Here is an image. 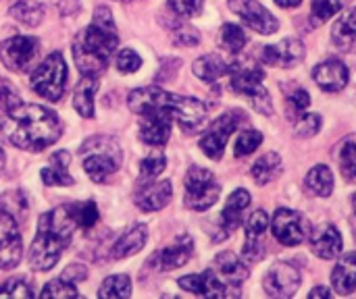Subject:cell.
I'll return each instance as SVG.
<instances>
[{"label": "cell", "mask_w": 356, "mask_h": 299, "mask_svg": "<svg viewBox=\"0 0 356 299\" xmlns=\"http://www.w3.org/2000/svg\"><path fill=\"white\" fill-rule=\"evenodd\" d=\"M0 129L15 148L27 152H42L63 135V123L56 112L40 104H21L6 112Z\"/></svg>", "instance_id": "cell-1"}, {"label": "cell", "mask_w": 356, "mask_h": 299, "mask_svg": "<svg viewBox=\"0 0 356 299\" xmlns=\"http://www.w3.org/2000/svg\"><path fill=\"white\" fill-rule=\"evenodd\" d=\"M119 44L117 27L108 6L94 10L92 23L81 29L73 40V58L81 75L98 77L106 71L115 48Z\"/></svg>", "instance_id": "cell-2"}, {"label": "cell", "mask_w": 356, "mask_h": 299, "mask_svg": "<svg viewBox=\"0 0 356 299\" xmlns=\"http://www.w3.org/2000/svg\"><path fill=\"white\" fill-rule=\"evenodd\" d=\"M75 225L77 223L69 206H58L42 214L38 221V233L27 254L29 266L38 273L50 271L69 248Z\"/></svg>", "instance_id": "cell-3"}, {"label": "cell", "mask_w": 356, "mask_h": 299, "mask_svg": "<svg viewBox=\"0 0 356 299\" xmlns=\"http://www.w3.org/2000/svg\"><path fill=\"white\" fill-rule=\"evenodd\" d=\"M127 104H129L131 112H140L142 108H148V106L165 108L186 133H198L207 125V106L200 100L188 98V96H177V94L165 92L163 87H156V85L134 89L129 94Z\"/></svg>", "instance_id": "cell-4"}, {"label": "cell", "mask_w": 356, "mask_h": 299, "mask_svg": "<svg viewBox=\"0 0 356 299\" xmlns=\"http://www.w3.org/2000/svg\"><path fill=\"white\" fill-rule=\"evenodd\" d=\"M83 171L94 183H104L111 175L121 169L123 152L117 139L108 135H96L83 142L79 148Z\"/></svg>", "instance_id": "cell-5"}, {"label": "cell", "mask_w": 356, "mask_h": 299, "mask_svg": "<svg viewBox=\"0 0 356 299\" xmlns=\"http://www.w3.org/2000/svg\"><path fill=\"white\" fill-rule=\"evenodd\" d=\"M229 77H232L234 92L246 96L261 114L269 117L273 112V102L269 98V92L263 87L265 73H263V69L259 65H252V62H232Z\"/></svg>", "instance_id": "cell-6"}, {"label": "cell", "mask_w": 356, "mask_h": 299, "mask_svg": "<svg viewBox=\"0 0 356 299\" xmlns=\"http://www.w3.org/2000/svg\"><path fill=\"white\" fill-rule=\"evenodd\" d=\"M29 83L38 96L50 102H58L67 87V65L63 54L52 52L42 65H38V69L31 73Z\"/></svg>", "instance_id": "cell-7"}, {"label": "cell", "mask_w": 356, "mask_h": 299, "mask_svg": "<svg viewBox=\"0 0 356 299\" xmlns=\"http://www.w3.org/2000/svg\"><path fill=\"white\" fill-rule=\"evenodd\" d=\"M186 206L190 210H196V212H202V210H209L217 200H219V194H221V183L217 181V177L202 169V166H190V171L186 173Z\"/></svg>", "instance_id": "cell-8"}, {"label": "cell", "mask_w": 356, "mask_h": 299, "mask_svg": "<svg viewBox=\"0 0 356 299\" xmlns=\"http://www.w3.org/2000/svg\"><path fill=\"white\" fill-rule=\"evenodd\" d=\"M244 121H246V117H244L242 112H238V110H229V112H225L223 117H219V119L207 129V133H204L202 139H200L202 152H204L209 158H213V160H221L227 139H229L232 133L238 129V125L244 123Z\"/></svg>", "instance_id": "cell-9"}, {"label": "cell", "mask_w": 356, "mask_h": 299, "mask_svg": "<svg viewBox=\"0 0 356 299\" xmlns=\"http://www.w3.org/2000/svg\"><path fill=\"white\" fill-rule=\"evenodd\" d=\"M38 40L31 35H15L0 44V60L8 71L23 73L38 56Z\"/></svg>", "instance_id": "cell-10"}, {"label": "cell", "mask_w": 356, "mask_h": 299, "mask_svg": "<svg viewBox=\"0 0 356 299\" xmlns=\"http://www.w3.org/2000/svg\"><path fill=\"white\" fill-rule=\"evenodd\" d=\"M140 117V139L148 146L161 148L169 142L173 117L165 108L148 106L136 112Z\"/></svg>", "instance_id": "cell-11"}, {"label": "cell", "mask_w": 356, "mask_h": 299, "mask_svg": "<svg viewBox=\"0 0 356 299\" xmlns=\"http://www.w3.org/2000/svg\"><path fill=\"white\" fill-rule=\"evenodd\" d=\"M271 229H273V237L282 244V246H298L309 237V221L296 212V210H288V208H280L273 219H271Z\"/></svg>", "instance_id": "cell-12"}, {"label": "cell", "mask_w": 356, "mask_h": 299, "mask_svg": "<svg viewBox=\"0 0 356 299\" xmlns=\"http://www.w3.org/2000/svg\"><path fill=\"white\" fill-rule=\"evenodd\" d=\"M23 241L17 227V219L6 210H0V271H10L21 262Z\"/></svg>", "instance_id": "cell-13"}, {"label": "cell", "mask_w": 356, "mask_h": 299, "mask_svg": "<svg viewBox=\"0 0 356 299\" xmlns=\"http://www.w3.org/2000/svg\"><path fill=\"white\" fill-rule=\"evenodd\" d=\"M229 8L254 31L269 35L280 29V21L257 0H227Z\"/></svg>", "instance_id": "cell-14"}, {"label": "cell", "mask_w": 356, "mask_h": 299, "mask_svg": "<svg viewBox=\"0 0 356 299\" xmlns=\"http://www.w3.org/2000/svg\"><path fill=\"white\" fill-rule=\"evenodd\" d=\"M265 291L271 298H292L300 287V273L288 262H277L265 277Z\"/></svg>", "instance_id": "cell-15"}, {"label": "cell", "mask_w": 356, "mask_h": 299, "mask_svg": "<svg viewBox=\"0 0 356 299\" xmlns=\"http://www.w3.org/2000/svg\"><path fill=\"white\" fill-rule=\"evenodd\" d=\"M307 56V50H305V44L296 37H288V40H282L280 44H273V46H265L263 54H261V60L265 65H271V67H280V69H290V67H296L305 60Z\"/></svg>", "instance_id": "cell-16"}, {"label": "cell", "mask_w": 356, "mask_h": 299, "mask_svg": "<svg viewBox=\"0 0 356 299\" xmlns=\"http://www.w3.org/2000/svg\"><path fill=\"white\" fill-rule=\"evenodd\" d=\"M213 271L217 273V277L225 283L229 298H238L240 296V287L242 283L248 279V266L234 254V252H223L215 258V266Z\"/></svg>", "instance_id": "cell-17"}, {"label": "cell", "mask_w": 356, "mask_h": 299, "mask_svg": "<svg viewBox=\"0 0 356 299\" xmlns=\"http://www.w3.org/2000/svg\"><path fill=\"white\" fill-rule=\"evenodd\" d=\"M269 227V216L265 210H257L250 214L248 223H246V244L242 250V258L248 264H254L259 260H263L265 256V241L263 235Z\"/></svg>", "instance_id": "cell-18"}, {"label": "cell", "mask_w": 356, "mask_h": 299, "mask_svg": "<svg viewBox=\"0 0 356 299\" xmlns=\"http://www.w3.org/2000/svg\"><path fill=\"white\" fill-rule=\"evenodd\" d=\"M192 254H194V241H192V237L181 235V237H177V241L173 246H167L161 252H156L150 258V266L156 268V271L169 273V271H175V268L184 266L192 258Z\"/></svg>", "instance_id": "cell-19"}, {"label": "cell", "mask_w": 356, "mask_h": 299, "mask_svg": "<svg viewBox=\"0 0 356 299\" xmlns=\"http://www.w3.org/2000/svg\"><path fill=\"white\" fill-rule=\"evenodd\" d=\"M173 196L171 181H146L140 183V189L136 194V206L144 212H156L163 210Z\"/></svg>", "instance_id": "cell-20"}, {"label": "cell", "mask_w": 356, "mask_h": 299, "mask_svg": "<svg viewBox=\"0 0 356 299\" xmlns=\"http://www.w3.org/2000/svg\"><path fill=\"white\" fill-rule=\"evenodd\" d=\"M309 241H311L313 254L323 260L338 258L342 252V235H340L338 227L332 223L319 225L313 233H309Z\"/></svg>", "instance_id": "cell-21"}, {"label": "cell", "mask_w": 356, "mask_h": 299, "mask_svg": "<svg viewBox=\"0 0 356 299\" xmlns=\"http://www.w3.org/2000/svg\"><path fill=\"white\" fill-rule=\"evenodd\" d=\"M179 287L200 298H225L229 296L225 283L217 277L215 271H204L200 275H190L179 279Z\"/></svg>", "instance_id": "cell-22"}, {"label": "cell", "mask_w": 356, "mask_h": 299, "mask_svg": "<svg viewBox=\"0 0 356 299\" xmlns=\"http://www.w3.org/2000/svg\"><path fill=\"white\" fill-rule=\"evenodd\" d=\"M313 79L317 81V85L323 92H332V94L340 92L348 83V67L338 58H330V60L315 67Z\"/></svg>", "instance_id": "cell-23"}, {"label": "cell", "mask_w": 356, "mask_h": 299, "mask_svg": "<svg viewBox=\"0 0 356 299\" xmlns=\"http://www.w3.org/2000/svg\"><path fill=\"white\" fill-rule=\"evenodd\" d=\"M69 162H71V154L65 150H58L50 156V162L46 169H42V181L46 185H60V187H69L73 185V177L69 175Z\"/></svg>", "instance_id": "cell-24"}, {"label": "cell", "mask_w": 356, "mask_h": 299, "mask_svg": "<svg viewBox=\"0 0 356 299\" xmlns=\"http://www.w3.org/2000/svg\"><path fill=\"white\" fill-rule=\"evenodd\" d=\"M248 204H250V194L246 189H236L227 198V204L221 212V231H225V237L238 229L242 221V212L248 208Z\"/></svg>", "instance_id": "cell-25"}, {"label": "cell", "mask_w": 356, "mask_h": 299, "mask_svg": "<svg viewBox=\"0 0 356 299\" xmlns=\"http://www.w3.org/2000/svg\"><path fill=\"white\" fill-rule=\"evenodd\" d=\"M146 239H148V229H146V225H136V227L127 229V231L117 239V244L113 246L111 256H113L115 260L129 258V256L138 254V252L146 246Z\"/></svg>", "instance_id": "cell-26"}, {"label": "cell", "mask_w": 356, "mask_h": 299, "mask_svg": "<svg viewBox=\"0 0 356 299\" xmlns=\"http://www.w3.org/2000/svg\"><path fill=\"white\" fill-rule=\"evenodd\" d=\"M332 40L336 44V48H340L342 52L355 54L356 52V8L348 10L346 15H342L332 29Z\"/></svg>", "instance_id": "cell-27"}, {"label": "cell", "mask_w": 356, "mask_h": 299, "mask_svg": "<svg viewBox=\"0 0 356 299\" xmlns=\"http://www.w3.org/2000/svg\"><path fill=\"white\" fill-rule=\"evenodd\" d=\"M332 285L340 296H350L356 291V252L340 258L332 273Z\"/></svg>", "instance_id": "cell-28"}, {"label": "cell", "mask_w": 356, "mask_h": 299, "mask_svg": "<svg viewBox=\"0 0 356 299\" xmlns=\"http://www.w3.org/2000/svg\"><path fill=\"white\" fill-rule=\"evenodd\" d=\"M229 62L219 56V54H207V56H200L192 71L198 79H202L204 83H217L223 75H229Z\"/></svg>", "instance_id": "cell-29"}, {"label": "cell", "mask_w": 356, "mask_h": 299, "mask_svg": "<svg viewBox=\"0 0 356 299\" xmlns=\"http://www.w3.org/2000/svg\"><path fill=\"white\" fill-rule=\"evenodd\" d=\"M98 92V77L83 75V79L77 83L73 92V106L83 119L94 117V96Z\"/></svg>", "instance_id": "cell-30"}, {"label": "cell", "mask_w": 356, "mask_h": 299, "mask_svg": "<svg viewBox=\"0 0 356 299\" xmlns=\"http://www.w3.org/2000/svg\"><path fill=\"white\" fill-rule=\"evenodd\" d=\"M8 12L13 19L21 21L23 25H29V27L40 25L44 19V6L35 0H15Z\"/></svg>", "instance_id": "cell-31"}, {"label": "cell", "mask_w": 356, "mask_h": 299, "mask_svg": "<svg viewBox=\"0 0 356 299\" xmlns=\"http://www.w3.org/2000/svg\"><path fill=\"white\" fill-rule=\"evenodd\" d=\"M282 173V158L275 152H269L265 156H261L254 166H252V177L259 185H267L269 181H273L277 175Z\"/></svg>", "instance_id": "cell-32"}, {"label": "cell", "mask_w": 356, "mask_h": 299, "mask_svg": "<svg viewBox=\"0 0 356 299\" xmlns=\"http://www.w3.org/2000/svg\"><path fill=\"white\" fill-rule=\"evenodd\" d=\"M307 187L319 196V198H330L334 191V175L327 166L317 164L309 175H307Z\"/></svg>", "instance_id": "cell-33"}, {"label": "cell", "mask_w": 356, "mask_h": 299, "mask_svg": "<svg viewBox=\"0 0 356 299\" xmlns=\"http://www.w3.org/2000/svg\"><path fill=\"white\" fill-rule=\"evenodd\" d=\"M282 89H284V94H286V102H288V117H300V114H305L307 112V108H309V104H311V96H309V92L305 89V87H300V85H296V83H284L282 85Z\"/></svg>", "instance_id": "cell-34"}, {"label": "cell", "mask_w": 356, "mask_h": 299, "mask_svg": "<svg viewBox=\"0 0 356 299\" xmlns=\"http://www.w3.org/2000/svg\"><path fill=\"white\" fill-rule=\"evenodd\" d=\"M340 169L346 181H356V135H350L342 142L340 152Z\"/></svg>", "instance_id": "cell-35"}, {"label": "cell", "mask_w": 356, "mask_h": 299, "mask_svg": "<svg viewBox=\"0 0 356 299\" xmlns=\"http://www.w3.org/2000/svg\"><path fill=\"white\" fill-rule=\"evenodd\" d=\"M219 42H221V46H223L227 52L238 54V52L244 48V44H246V33L242 31V27H240V25L225 23V25L221 27Z\"/></svg>", "instance_id": "cell-36"}, {"label": "cell", "mask_w": 356, "mask_h": 299, "mask_svg": "<svg viewBox=\"0 0 356 299\" xmlns=\"http://www.w3.org/2000/svg\"><path fill=\"white\" fill-rule=\"evenodd\" d=\"M167 166V158L161 150H154L150 156H146L142 162H140V183H146V181H154Z\"/></svg>", "instance_id": "cell-37"}, {"label": "cell", "mask_w": 356, "mask_h": 299, "mask_svg": "<svg viewBox=\"0 0 356 299\" xmlns=\"http://www.w3.org/2000/svg\"><path fill=\"white\" fill-rule=\"evenodd\" d=\"M98 296L100 298H129L131 296V281H129V277H125V275L108 277L100 285Z\"/></svg>", "instance_id": "cell-38"}, {"label": "cell", "mask_w": 356, "mask_h": 299, "mask_svg": "<svg viewBox=\"0 0 356 299\" xmlns=\"http://www.w3.org/2000/svg\"><path fill=\"white\" fill-rule=\"evenodd\" d=\"M0 298H33V285L25 277H15L0 285Z\"/></svg>", "instance_id": "cell-39"}, {"label": "cell", "mask_w": 356, "mask_h": 299, "mask_svg": "<svg viewBox=\"0 0 356 299\" xmlns=\"http://www.w3.org/2000/svg\"><path fill=\"white\" fill-rule=\"evenodd\" d=\"M0 206L2 210H6L10 216H15L17 221L25 219V212H27V200L21 191H6L2 198H0Z\"/></svg>", "instance_id": "cell-40"}, {"label": "cell", "mask_w": 356, "mask_h": 299, "mask_svg": "<svg viewBox=\"0 0 356 299\" xmlns=\"http://www.w3.org/2000/svg\"><path fill=\"white\" fill-rule=\"evenodd\" d=\"M40 298H79V293H77V287L71 281H67V279H54V281H50L42 289Z\"/></svg>", "instance_id": "cell-41"}, {"label": "cell", "mask_w": 356, "mask_h": 299, "mask_svg": "<svg viewBox=\"0 0 356 299\" xmlns=\"http://www.w3.org/2000/svg\"><path fill=\"white\" fill-rule=\"evenodd\" d=\"M342 8H344V0H313L311 15L315 21L323 23V21L332 19L336 12H340Z\"/></svg>", "instance_id": "cell-42"}, {"label": "cell", "mask_w": 356, "mask_h": 299, "mask_svg": "<svg viewBox=\"0 0 356 299\" xmlns=\"http://www.w3.org/2000/svg\"><path fill=\"white\" fill-rule=\"evenodd\" d=\"M263 142V133L257 129H246L240 133L238 142H236V156H248L252 154Z\"/></svg>", "instance_id": "cell-43"}, {"label": "cell", "mask_w": 356, "mask_h": 299, "mask_svg": "<svg viewBox=\"0 0 356 299\" xmlns=\"http://www.w3.org/2000/svg\"><path fill=\"white\" fill-rule=\"evenodd\" d=\"M73 212V219L79 227L83 229H92L96 223H98V208L94 202H86V204H79V206H73L71 208Z\"/></svg>", "instance_id": "cell-44"}, {"label": "cell", "mask_w": 356, "mask_h": 299, "mask_svg": "<svg viewBox=\"0 0 356 299\" xmlns=\"http://www.w3.org/2000/svg\"><path fill=\"white\" fill-rule=\"evenodd\" d=\"M23 102H21V96L19 92L10 85L8 79L0 77V110L2 112H10L15 108H19Z\"/></svg>", "instance_id": "cell-45"}, {"label": "cell", "mask_w": 356, "mask_h": 299, "mask_svg": "<svg viewBox=\"0 0 356 299\" xmlns=\"http://www.w3.org/2000/svg\"><path fill=\"white\" fill-rule=\"evenodd\" d=\"M321 129V117L317 112H305L296 119V135L313 137Z\"/></svg>", "instance_id": "cell-46"}, {"label": "cell", "mask_w": 356, "mask_h": 299, "mask_svg": "<svg viewBox=\"0 0 356 299\" xmlns=\"http://www.w3.org/2000/svg\"><path fill=\"white\" fill-rule=\"evenodd\" d=\"M115 65L121 73H136L140 67H142V58L138 56L136 50L131 48H123L117 52V58H115Z\"/></svg>", "instance_id": "cell-47"}, {"label": "cell", "mask_w": 356, "mask_h": 299, "mask_svg": "<svg viewBox=\"0 0 356 299\" xmlns=\"http://www.w3.org/2000/svg\"><path fill=\"white\" fill-rule=\"evenodd\" d=\"M169 6L179 17H196L202 12L204 0H169Z\"/></svg>", "instance_id": "cell-48"}, {"label": "cell", "mask_w": 356, "mask_h": 299, "mask_svg": "<svg viewBox=\"0 0 356 299\" xmlns=\"http://www.w3.org/2000/svg\"><path fill=\"white\" fill-rule=\"evenodd\" d=\"M173 42L179 46H196L200 42V35L194 27H179L173 31Z\"/></svg>", "instance_id": "cell-49"}, {"label": "cell", "mask_w": 356, "mask_h": 299, "mask_svg": "<svg viewBox=\"0 0 356 299\" xmlns=\"http://www.w3.org/2000/svg\"><path fill=\"white\" fill-rule=\"evenodd\" d=\"M88 277V271L81 266V264H71L65 273H63V279L71 281V283H77V281H83Z\"/></svg>", "instance_id": "cell-50"}, {"label": "cell", "mask_w": 356, "mask_h": 299, "mask_svg": "<svg viewBox=\"0 0 356 299\" xmlns=\"http://www.w3.org/2000/svg\"><path fill=\"white\" fill-rule=\"evenodd\" d=\"M52 2L60 10V15H75L81 8V2L79 0H52Z\"/></svg>", "instance_id": "cell-51"}, {"label": "cell", "mask_w": 356, "mask_h": 299, "mask_svg": "<svg viewBox=\"0 0 356 299\" xmlns=\"http://www.w3.org/2000/svg\"><path fill=\"white\" fill-rule=\"evenodd\" d=\"M321 298H332V293H330V289H327V287H315V289L311 291V299H321Z\"/></svg>", "instance_id": "cell-52"}, {"label": "cell", "mask_w": 356, "mask_h": 299, "mask_svg": "<svg viewBox=\"0 0 356 299\" xmlns=\"http://www.w3.org/2000/svg\"><path fill=\"white\" fill-rule=\"evenodd\" d=\"M282 8H294V6H298L302 0H275Z\"/></svg>", "instance_id": "cell-53"}, {"label": "cell", "mask_w": 356, "mask_h": 299, "mask_svg": "<svg viewBox=\"0 0 356 299\" xmlns=\"http://www.w3.org/2000/svg\"><path fill=\"white\" fill-rule=\"evenodd\" d=\"M2 169H4V152L0 148V173H2Z\"/></svg>", "instance_id": "cell-54"}, {"label": "cell", "mask_w": 356, "mask_h": 299, "mask_svg": "<svg viewBox=\"0 0 356 299\" xmlns=\"http://www.w3.org/2000/svg\"><path fill=\"white\" fill-rule=\"evenodd\" d=\"M353 204H355V210H356V196H355V200H353Z\"/></svg>", "instance_id": "cell-55"}, {"label": "cell", "mask_w": 356, "mask_h": 299, "mask_svg": "<svg viewBox=\"0 0 356 299\" xmlns=\"http://www.w3.org/2000/svg\"><path fill=\"white\" fill-rule=\"evenodd\" d=\"M121 2H127V0H121Z\"/></svg>", "instance_id": "cell-56"}]
</instances>
